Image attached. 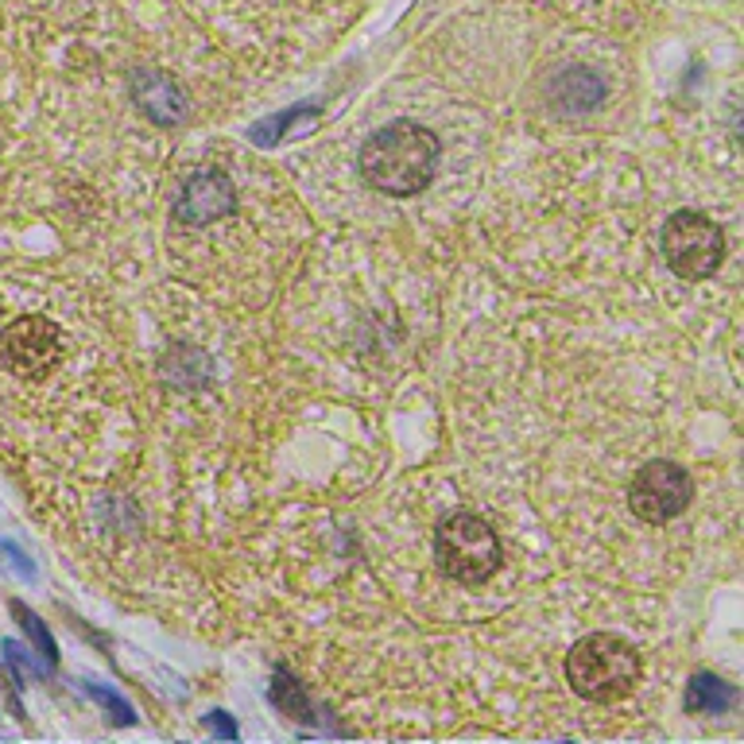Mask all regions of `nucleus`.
Here are the masks:
<instances>
[{
	"mask_svg": "<svg viewBox=\"0 0 744 744\" xmlns=\"http://www.w3.org/2000/svg\"><path fill=\"white\" fill-rule=\"evenodd\" d=\"M640 679V655L629 640L613 632H593L566 655V682L586 702H617L632 695Z\"/></svg>",
	"mask_w": 744,
	"mask_h": 744,
	"instance_id": "2",
	"label": "nucleus"
},
{
	"mask_svg": "<svg viewBox=\"0 0 744 744\" xmlns=\"http://www.w3.org/2000/svg\"><path fill=\"white\" fill-rule=\"evenodd\" d=\"M434 558L454 581L462 586H481L497 574L500 566V543L492 528L474 512L446 515L434 532Z\"/></svg>",
	"mask_w": 744,
	"mask_h": 744,
	"instance_id": "3",
	"label": "nucleus"
},
{
	"mask_svg": "<svg viewBox=\"0 0 744 744\" xmlns=\"http://www.w3.org/2000/svg\"><path fill=\"white\" fill-rule=\"evenodd\" d=\"M0 360L24 380H43L63 360V330L43 314H24L0 334Z\"/></svg>",
	"mask_w": 744,
	"mask_h": 744,
	"instance_id": "5",
	"label": "nucleus"
},
{
	"mask_svg": "<svg viewBox=\"0 0 744 744\" xmlns=\"http://www.w3.org/2000/svg\"><path fill=\"white\" fill-rule=\"evenodd\" d=\"M233 210H237V190H233L230 175L198 171L182 187L175 218L187 221V225H213L218 218H230Z\"/></svg>",
	"mask_w": 744,
	"mask_h": 744,
	"instance_id": "7",
	"label": "nucleus"
},
{
	"mask_svg": "<svg viewBox=\"0 0 744 744\" xmlns=\"http://www.w3.org/2000/svg\"><path fill=\"white\" fill-rule=\"evenodd\" d=\"M736 702V690L718 675H695L687 687V710L690 713H725Z\"/></svg>",
	"mask_w": 744,
	"mask_h": 744,
	"instance_id": "9",
	"label": "nucleus"
},
{
	"mask_svg": "<svg viewBox=\"0 0 744 744\" xmlns=\"http://www.w3.org/2000/svg\"><path fill=\"white\" fill-rule=\"evenodd\" d=\"M132 101L156 124H182V116H187V93H182V86L164 70L132 74Z\"/></svg>",
	"mask_w": 744,
	"mask_h": 744,
	"instance_id": "8",
	"label": "nucleus"
},
{
	"mask_svg": "<svg viewBox=\"0 0 744 744\" xmlns=\"http://www.w3.org/2000/svg\"><path fill=\"white\" fill-rule=\"evenodd\" d=\"M314 116H319V109H311V106H295V109H287L284 116H271V121L253 124V129H248V136H253L256 144L271 147L279 136H287V124H295V121H314Z\"/></svg>",
	"mask_w": 744,
	"mask_h": 744,
	"instance_id": "12",
	"label": "nucleus"
},
{
	"mask_svg": "<svg viewBox=\"0 0 744 744\" xmlns=\"http://www.w3.org/2000/svg\"><path fill=\"white\" fill-rule=\"evenodd\" d=\"M221 744H237V741H221Z\"/></svg>",
	"mask_w": 744,
	"mask_h": 744,
	"instance_id": "16",
	"label": "nucleus"
},
{
	"mask_svg": "<svg viewBox=\"0 0 744 744\" xmlns=\"http://www.w3.org/2000/svg\"><path fill=\"white\" fill-rule=\"evenodd\" d=\"M663 256L679 279H710L725 260V237L713 218L698 210H679L663 225Z\"/></svg>",
	"mask_w": 744,
	"mask_h": 744,
	"instance_id": "4",
	"label": "nucleus"
},
{
	"mask_svg": "<svg viewBox=\"0 0 744 744\" xmlns=\"http://www.w3.org/2000/svg\"><path fill=\"white\" fill-rule=\"evenodd\" d=\"M206 729H210V733H218L221 741H237V721H233L225 710L206 713Z\"/></svg>",
	"mask_w": 744,
	"mask_h": 744,
	"instance_id": "14",
	"label": "nucleus"
},
{
	"mask_svg": "<svg viewBox=\"0 0 744 744\" xmlns=\"http://www.w3.org/2000/svg\"><path fill=\"white\" fill-rule=\"evenodd\" d=\"M86 695H90L93 702H98L101 710H106L109 718L116 721V725H136V710H132V706L124 702V695H116L113 687H101V682H86Z\"/></svg>",
	"mask_w": 744,
	"mask_h": 744,
	"instance_id": "13",
	"label": "nucleus"
},
{
	"mask_svg": "<svg viewBox=\"0 0 744 744\" xmlns=\"http://www.w3.org/2000/svg\"><path fill=\"white\" fill-rule=\"evenodd\" d=\"M271 702H276L279 713H287V718L303 721V725H314L311 698L303 695V687H299L287 671H276V679H271Z\"/></svg>",
	"mask_w": 744,
	"mask_h": 744,
	"instance_id": "11",
	"label": "nucleus"
},
{
	"mask_svg": "<svg viewBox=\"0 0 744 744\" xmlns=\"http://www.w3.org/2000/svg\"><path fill=\"white\" fill-rule=\"evenodd\" d=\"M690 497H695L690 474L675 462H652L629 485V504L644 524H667V520L682 515Z\"/></svg>",
	"mask_w": 744,
	"mask_h": 744,
	"instance_id": "6",
	"label": "nucleus"
},
{
	"mask_svg": "<svg viewBox=\"0 0 744 744\" xmlns=\"http://www.w3.org/2000/svg\"><path fill=\"white\" fill-rule=\"evenodd\" d=\"M438 167V140L423 124L392 121L360 144V175L380 195H419Z\"/></svg>",
	"mask_w": 744,
	"mask_h": 744,
	"instance_id": "1",
	"label": "nucleus"
},
{
	"mask_svg": "<svg viewBox=\"0 0 744 744\" xmlns=\"http://www.w3.org/2000/svg\"><path fill=\"white\" fill-rule=\"evenodd\" d=\"M0 551L9 555V563L16 566V570L24 574V578H32V563H27V558H24V551H20V547H12V543H4V540H0Z\"/></svg>",
	"mask_w": 744,
	"mask_h": 744,
	"instance_id": "15",
	"label": "nucleus"
},
{
	"mask_svg": "<svg viewBox=\"0 0 744 744\" xmlns=\"http://www.w3.org/2000/svg\"><path fill=\"white\" fill-rule=\"evenodd\" d=\"M9 609H12V617H16V621H20V629H24V636L35 644V652H40L43 671L55 675V667H58V647H55V636H51V632H47V624H43L40 617H35L32 609L24 606V601H12Z\"/></svg>",
	"mask_w": 744,
	"mask_h": 744,
	"instance_id": "10",
	"label": "nucleus"
}]
</instances>
